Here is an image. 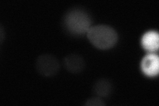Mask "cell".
Masks as SVG:
<instances>
[{"instance_id":"3957f363","label":"cell","mask_w":159,"mask_h":106,"mask_svg":"<svg viewBox=\"0 0 159 106\" xmlns=\"http://www.w3.org/2000/svg\"><path fill=\"white\" fill-rule=\"evenodd\" d=\"M35 67L37 71L43 76L51 77L56 75L60 70L58 59L52 54H42L37 60Z\"/></svg>"},{"instance_id":"6da1fadb","label":"cell","mask_w":159,"mask_h":106,"mask_svg":"<svg viewBox=\"0 0 159 106\" xmlns=\"http://www.w3.org/2000/svg\"><path fill=\"white\" fill-rule=\"evenodd\" d=\"M92 19L84 10L73 9L68 12L63 19L64 29L72 36L80 37L87 34L92 27Z\"/></svg>"},{"instance_id":"277c9868","label":"cell","mask_w":159,"mask_h":106,"mask_svg":"<svg viewBox=\"0 0 159 106\" xmlns=\"http://www.w3.org/2000/svg\"><path fill=\"white\" fill-rule=\"evenodd\" d=\"M141 69L147 76L153 78L158 74L159 58L155 53H148L141 62Z\"/></svg>"},{"instance_id":"52a82bcc","label":"cell","mask_w":159,"mask_h":106,"mask_svg":"<svg viewBox=\"0 0 159 106\" xmlns=\"http://www.w3.org/2000/svg\"><path fill=\"white\" fill-rule=\"evenodd\" d=\"M112 90V84L109 80L99 79L93 85V92L98 97L106 98L111 94Z\"/></svg>"},{"instance_id":"7a4b0ae2","label":"cell","mask_w":159,"mask_h":106,"mask_svg":"<svg viewBox=\"0 0 159 106\" xmlns=\"http://www.w3.org/2000/svg\"><path fill=\"white\" fill-rule=\"evenodd\" d=\"M86 35L93 46L100 50L113 48L118 41L117 31L113 27L106 25L92 26Z\"/></svg>"},{"instance_id":"ba28073f","label":"cell","mask_w":159,"mask_h":106,"mask_svg":"<svg viewBox=\"0 0 159 106\" xmlns=\"http://www.w3.org/2000/svg\"><path fill=\"white\" fill-rule=\"evenodd\" d=\"M86 105L88 106H103L105 103L100 97H93L87 100Z\"/></svg>"},{"instance_id":"8992f818","label":"cell","mask_w":159,"mask_h":106,"mask_svg":"<svg viewBox=\"0 0 159 106\" xmlns=\"http://www.w3.org/2000/svg\"><path fill=\"white\" fill-rule=\"evenodd\" d=\"M141 46L148 53L157 52L159 47V35L155 31H148L141 38Z\"/></svg>"},{"instance_id":"5b68a950","label":"cell","mask_w":159,"mask_h":106,"mask_svg":"<svg viewBox=\"0 0 159 106\" xmlns=\"http://www.w3.org/2000/svg\"><path fill=\"white\" fill-rule=\"evenodd\" d=\"M64 67L68 72L72 74H79L85 68V61L78 54H70L63 60Z\"/></svg>"}]
</instances>
